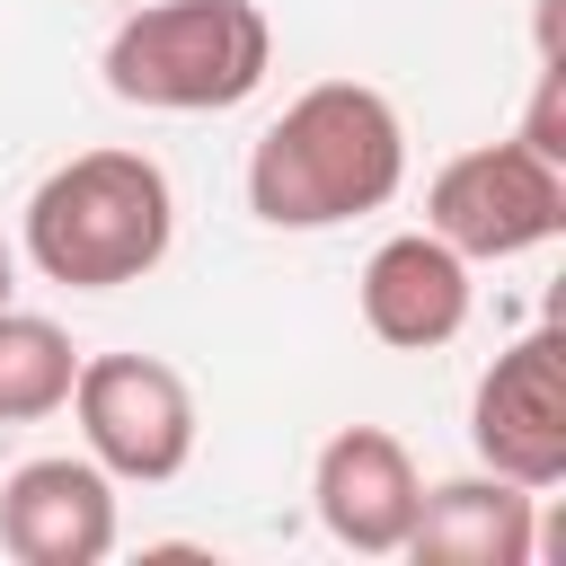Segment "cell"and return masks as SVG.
I'll return each mask as SVG.
<instances>
[{
	"label": "cell",
	"instance_id": "8fae6325",
	"mask_svg": "<svg viewBox=\"0 0 566 566\" xmlns=\"http://www.w3.org/2000/svg\"><path fill=\"white\" fill-rule=\"evenodd\" d=\"M80 380V345L71 327L35 318V310H0V424H44L71 407Z\"/></svg>",
	"mask_w": 566,
	"mask_h": 566
},
{
	"label": "cell",
	"instance_id": "3957f363",
	"mask_svg": "<svg viewBox=\"0 0 566 566\" xmlns=\"http://www.w3.org/2000/svg\"><path fill=\"white\" fill-rule=\"evenodd\" d=\"M106 88L150 115H230L274 71V27L256 0H150L106 35Z\"/></svg>",
	"mask_w": 566,
	"mask_h": 566
},
{
	"label": "cell",
	"instance_id": "5b68a950",
	"mask_svg": "<svg viewBox=\"0 0 566 566\" xmlns=\"http://www.w3.org/2000/svg\"><path fill=\"white\" fill-rule=\"evenodd\" d=\"M71 416L88 460L124 486H168L195 460V389L159 354H80Z\"/></svg>",
	"mask_w": 566,
	"mask_h": 566
},
{
	"label": "cell",
	"instance_id": "30bf717a",
	"mask_svg": "<svg viewBox=\"0 0 566 566\" xmlns=\"http://www.w3.org/2000/svg\"><path fill=\"white\" fill-rule=\"evenodd\" d=\"M416 566H531L539 522H531V486L478 469V478H442L416 495V522L398 539Z\"/></svg>",
	"mask_w": 566,
	"mask_h": 566
},
{
	"label": "cell",
	"instance_id": "7c38bea8",
	"mask_svg": "<svg viewBox=\"0 0 566 566\" xmlns=\"http://www.w3.org/2000/svg\"><path fill=\"white\" fill-rule=\"evenodd\" d=\"M522 142H531L539 159H557V168H566V62H557V53H539V88H531Z\"/></svg>",
	"mask_w": 566,
	"mask_h": 566
},
{
	"label": "cell",
	"instance_id": "4fadbf2b",
	"mask_svg": "<svg viewBox=\"0 0 566 566\" xmlns=\"http://www.w3.org/2000/svg\"><path fill=\"white\" fill-rule=\"evenodd\" d=\"M9 292H18V256L0 248V310H9Z\"/></svg>",
	"mask_w": 566,
	"mask_h": 566
},
{
	"label": "cell",
	"instance_id": "52a82bcc",
	"mask_svg": "<svg viewBox=\"0 0 566 566\" xmlns=\"http://www.w3.org/2000/svg\"><path fill=\"white\" fill-rule=\"evenodd\" d=\"M0 548L18 566H97L115 548V478L88 451H44L0 478Z\"/></svg>",
	"mask_w": 566,
	"mask_h": 566
},
{
	"label": "cell",
	"instance_id": "9c48e42d",
	"mask_svg": "<svg viewBox=\"0 0 566 566\" xmlns=\"http://www.w3.org/2000/svg\"><path fill=\"white\" fill-rule=\"evenodd\" d=\"M363 327L398 354H433L469 327V256L433 230H398L363 256Z\"/></svg>",
	"mask_w": 566,
	"mask_h": 566
},
{
	"label": "cell",
	"instance_id": "ba28073f",
	"mask_svg": "<svg viewBox=\"0 0 566 566\" xmlns=\"http://www.w3.org/2000/svg\"><path fill=\"white\" fill-rule=\"evenodd\" d=\"M416 460L389 424H345L318 442V469H310V504H318V531L354 557H398L407 522H416Z\"/></svg>",
	"mask_w": 566,
	"mask_h": 566
},
{
	"label": "cell",
	"instance_id": "8992f818",
	"mask_svg": "<svg viewBox=\"0 0 566 566\" xmlns=\"http://www.w3.org/2000/svg\"><path fill=\"white\" fill-rule=\"evenodd\" d=\"M469 451H478V469H495L531 495L566 478V336L557 327H531L522 345H504L478 371Z\"/></svg>",
	"mask_w": 566,
	"mask_h": 566
},
{
	"label": "cell",
	"instance_id": "6da1fadb",
	"mask_svg": "<svg viewBox=\"0 0 566 566\" xmlns=\"http://www.w3.org/2000/svg\"><path fill=\"white\" fill-rule=\"evenodd\" d=\"M407 186V124L363 80L301 88L248 150V212L265 230H336Z\"/></svg>",
	"mask_w": 566,
	"mask_h": 566
},
{
	"label": "cell",
	"instance_id": "277c9868",
	"mask_svg": "<svg viewBox=\"0 0 566 566\" xmlns=\"http://www.w3.org/2000/svg\"><path fill=\"white\" fill-rule=\"evenodd\" d=\"M424 230L442 248H460L469 265H504V256H531L566 230V168L539 159L522 133L513 142H478L460 159L433 168L424 186Z\"/></svg>",
	"mask_w": 566,
	"mask_h": 566
},
{
	"label": "cell",
	"instance_id": "7a4b0ae2",
	"mask_svg": "<svg viewBox=\"0 0 566 566\" xmlns=\"http://www.w3.org/2000/svg\"><path fill=\"white\" fill-rule=\"evenodd\" d=\"M177 239V195L150 150H80L27 195V265L71 292L142 283Z\"/></svg>",
	"mask_w": 566,
	"mask_h": 566
}]
</instances>
